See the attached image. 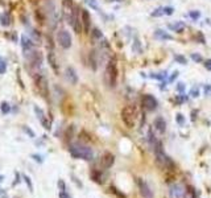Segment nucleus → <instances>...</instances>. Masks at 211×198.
<instances>
[{
  "label": "nucleus",
  "instance_id": "1",
  "mask_svg": "<svg viewBox=\"0 0 211 198\" xmlns=\"http://www.w3.org/2000/svg\"><path fill=\"white\" fill-rule=\"evenodd\" d=\"M69 152L74 158H81V160L90 161L94 158V151L88 145L82 143H73L69 145Z\"/></svg>",
  "mask_w": 211,
  "mask_h": 198
},
{
  "label": "nucleus",
  "instance_id": "2",
  "mask_svg": "<svg viewBox=\"0 0 211 198\" xmlns=\"http://www.w3.org/2000/svg\"><path fill=\"white\" fill-rule=\"evenodd\" d=\"M106 82L110 87H115L118 82V66H116V61L110 60L107 63L106 67Z\"/></svg>",
  "mask_w": 211,
  "mask_h": 198
},
{
  "label": "nucleus",
  "instance_id": "3",
  "mask_svg": "<svg viewBox=\"0 0 211 198\" xmlns=\"http://www.w3.org/2000/svg\"><path fill=\"white\" fill-rule=\"evenodd\" d=\"M121 120L123 123L128 127V128H133L136 122V110L132 106H125L121 110Z\"/></svg>",
  "mask_w": 211,
  "mask_h": 198
},
{
  "label": "nucleus",
  "instance_id": "4",
  "mask_svg": "<svg viewBox=\"0 0 211 198\" xmlns=\"http://www.w3.org/2000/svg\"><path fill=\"white\" fill-rule=\"evenodd\" d=\"M25 57H27L28 65H29L30 67H33L34 70L41 67L42 61H44V57H42V53H41V52H38V50H36V52L30 50V52L25 53Z\"/></svg>",
  "mask_w": 211,
  "mask_h": 198
},
{
  "label": "nucleus",
  "instance_id": "5",
  "mask_svg": "<svg viewBox=\"0 0 211 198\" xmlns=\"http://www.w3.org/2000/svg\"><path fill=\"white\" fill-rule=\"evenodd\" d=\"M34 83H36V88L37 91L41 94V97L48 98L49 97V86H48V81L42 74H36L34 78Z\"/></svg>",
  "mask_w": 211,
  "mask_h": 198
},
{
  "label": "nucleus",
  "instance_id": "6",
  "mask_svg": "<svg viewBox=\"0 0 211 198\" xmlns=\"http://www.w3.org/2000/svg\"><path fill=\"white\" fill-rule=\"evenodd\" d=\"M57 42L63 48V49H69L71 46V36L67 30L61 29L58 33H57Z\"/></svg>",
  "mask_w": 211,
  "mask_h": 198
},
{
  "label": "nucleus",
  "instance_id": "7",
  "mask_svg": "<svg viewBox=\"0 0 211 198\" xmlns=\"http://www.w3.org/2000/svg\"><path fill=\"white\" fill-rule=\"evenodd\" d=\"M141 103H143V107L145 108L146 111H155L156 108H157V99L153 97V95L150 94H146L141 99Z\"/></svg>",
  "mask_w": 211,
  "mask_h": 198
},
{
  "label": "nucleus",
  "instance_id": "8",
  "mask_svg": "<svg viewBox=\"0 0 211 198\" xmlns=\"http://www.w3.org/2000/svg\"><path fill=\"white\" fill-rule=\"evenodd\" d=\"M62 5H63V15H65L67 23L71 24L73 13H74V9H75V5L73 3V0H63Z\"/></svg>",
  "mask_w": 211,
  "mask_h": 198
},
{
  "label": "nucleus",
  "instance_id": "9",
  "mask_svg": "<svg viewBox=\"0 0 211 198\" xmlns=\"http://www.w3.org/2000/svg\"><path fill=\"white\" fill-rule=\"evenodd\" d=\"M137 185L140 189V194H141L144 198H153V191L150 190L149 185L146 184L143 178H137Z\"/></svg>",
  "mask_w": 211,
  "mask_h": 198
},
{
  "label": "nucleus",
  "instance_id": "10",
  "mask_svg": "<svg viewBox=\"0 0 211 198\" xmlns=\"http://www.w3.org/2000/svg\"><path fill=\"white\" fill-rule=\"evenodd\" d=\"M115 163V156L112 155V153L110 152H106L103 156L100 157V167L103 168V169H108V168H111L112 165Z\"/></svg>",
  "mask_w": 211,
  "mask_h": 198
},
{
  "label": "nucleus",
  "instance_id": "11",
  "mask_svg": "<svg viewBox=\"0 0 211 198\" xmlns=\"http://www.w3.org/2000/svg\"><path fill=\"white\" fill-rule=\"evenodd\" d=\"M71 25L75 30V33H81L83 27H82V17L78 13V9H74V13H73V19H71Z\"/></svg>",
  "mask_w": 211,
  "mask_h": 198
},
{
  "label": "nucleus",
  "instance_id": "12",
  "mask_svg": "<svg viewBox=\"0 0 211 198\" xmlns=\"http://www.w3.org/2000/svg\"><path fill=\"white\" fill-rule=\"evenodd\" d=\"M169 193L171 198H182L185 193V188L180 184H173V185H170Z\"/></svg>",
  "mask_w": 211,
  "mask_h": 198
},
{
  "label": "nucleus",
  "instance_id": "13",
  "mask_svg": "<svg viewBox=\"0 0 211 198\" xmlns=\"http://www.w3.org/2000/svg\"><path fill=\"white\" fill-rule=\"evenodd\" d=\"M81 17H82V27L85 29L86 33H88V30H90V27H91V17H90V13H88L87 9H82L81 12Z\"/></svg>",
  "mask_w": 211,
  "mask_h": 198
},
{
  "label": "nucleus",
  "instance_id": "14",
  "mask_svg": "<svg viewBox=\"0 0 211 198\" xmlns=\"http://www.w3.org/2000/svg\"><path fill=\"white\" fill-rule=\"evenodd\" d=\"M34 112H36V115H37V119L41 122V124L45 127L46 130H50V123L46 120V118H45V112H44L40 107H37V106H34Z\"/></svg>",
  "mask_w": 211,
  "mask_h": 198
},
{
  "label": "nucleus",
  "instance_id": "15",
  "mask_svg": "<svg viewBox=\"0 0 211 198\" xmlns=\"http://www.w3.org/2000/svg\"><path fill=\"white\" fill-rule=\"evenodd\" d=\"M65 78L67 82H70L71 85H75L78 82V75H76V72L73 67H67L65 70Z\"/></svg>",
  "mask_w": 211,
  "mask_h": 198
},
{
  "label": "nucleus",
  "instance_id": "16",
  "mask_svg": "<svg viewBox=\"0 0 211 198\" xmlns=\"http://www.w3.org/2000/svg\"><path fill=\"white\" fill-rule=\"evenodd\" d=\"M155 128L160 132V133H164L165 132V130H166V123H165V119L162 118V116H157L156 119H155Z\"/></svg>",
  "mask_w": 211,
  "mask_h": 198
},
{
  "label": "nucleus",
  "instance_id": "17",
  "mask_svg": "<svg viewBox=\"0 0 211 198\" xmlns=\"http://www.w3.org/2000/svg\"><path fill=\"white\" fill-rule=\"evenodd\" d=\"M21 46H23V52L28 53L32 50V48H33V41H32L30 38H28L27 36H23L21 37Z\"/></svg>",
  "mask_w": 211,
  "mask_h": 198
},
{
  "label": "nucleus",
  "instance_id": "18",
  "mask_svg": "<svg viewBox=\"0 0 211 198\" xmlns=\"http://www.w3.org/2000/svg\"><path fill=\"white\" fill-rule=\"evenodd\" d=\"M91 178L95 182H98V184L104 182V177H103V174H102V172L98 170V169H95V170L91 172Z\"/></svg>",
  "mask_w": 211,
  "mask_h": 198
},
{
  "label": "nucleus",
  "instance_id": "19",
  "mask_svg": "<svg viewBox=\"0 0 211 198\" xmlns=\"http://www.w3.org/2000/svg\"><path fill=\"white\" fill-rule=\"evenodd\" d=\"M48 62H49V65L52 66V69L54 70L55 73H58V65H57V61L54 58V54L52 52H49L48 53Z\"/></svg>",
  "mask_w": 211,
  "mask_h": 198
},
{
  "label": "nucleus",
  "instance_id": "20",
  "mask_svg": "<svg viewBox=\"0 0 211 198\" xmlns=\"http://www.w3.org/2000/svg\"><path fill=\"white\" fill-rule=\"evenodd\" d=\"M182 198H197V194H195V190L193 186H187L185 189V193H183V197Z\"/></svg>",
  "mask_w": 211,
  "mask_h": 198
},
{
  "label": "nucleus",
  "instance_id": "21",
  "mask_svg": "<svg viewBox=\"0 0 211 198\" xmlns=\"http://www.w3.org/2000/svg\"><path fill=\"white\" fill-rule=\"evenodd\" d=\"M91 37H92V40H100L103 37V35H102V32L98 28H94L91 32Z\"/></svg>",
  "mask_w": 211,
  "mask_h": 198
},
{
  "label": "nucleus",
  "instance_id": "22",
  "mask_svg": "<svg viewBox=\"0 0 211 198\" xmlns=\"http://www.w3.org/2000/svg\"><path fill=\"white\" fill-rule=\"evenodd\" d=\"M0 110H2V114L7 115L11 111V107H9V104L7 103V102H2V104H0Z\"/></svg>",
  "mask_w": 211,
  "mask_h": 198
},
{
  "label": "nucleus",
  "instance_id": "23",
  "mask_svg": "<svg viewBox=\"0 0 211 198\" xmlns=\"http://www.w3.org/2000/svg\"><path fill=\"white\" fill-rule=\"evenodd\" d=\"M170 28L174 29V30H177L178 33H181V32L183 30V28H185V24H183V23H176V24H173V25H170Z\"/></svg>",
  "mask_w": 211,
  "mask_h": 198
},
{
  "label": "nucleus",
  "instance_id": "24",
  "mask_svg": "<svg viewBox=\"0 0 211 198\" xmlns=\"http://www.w3.org/2000/svg\"><path fill=\"white\" fill-rule=\"evenodd\" d=\"M9 24H11V16L8 13H3V16H2V25H4V27H8Z\"/></svg>",
  "mask_w": 211,
  "mask_h": 198
},
{
  "label": "nucleus",
  "instance_id": "25",
  "mask_svg": "<svg viewBox=\"0 0 211 198\" xmlns=\"http://www.w3.org/2000/svg\"><path fill=\"white\" fill-rule=\"evenodd\" d=\"M5 70H7V62H5L4 58L0 57V74H4Z\"/></svg>",
  "mask_w": 211,
  "mask_h": 198
},
{
  "label": "nucleus",
  "instance_id": "26",
  "mask_svg": "<svg viewBox=\"0 0 211 198\" xmlns=\"http://www.w3.org/2000/svg\"><path fill=\"white\" fill-rule=\"evenodd\" d=\"M23 180L25 181V184L28 185V188L30 191H33V185H32V181H30V178L27 176V174H23Z\"/></svg>",
  "mask_w": 211,
  "mask_h": 198
},
{
  "label": "nucleus",
  "instance_id": "27",
  "mask_svg": "<svg viewBox=\"0 0 211 198\" xmlns=\"http://www.w3.org/2000/svg\"><path fill=\"white\" fill-rule=\"evenodd\" d=\"M156 36L157 37H161V38H166V40H171V36H169V35H166V33H164L162 30H156Z\"/></svg>",
  "mask_w": 211,
  "mask_h": 198
},
{
  "label": "nucleus",
  "instance_id": "28",
  "mask_svg": "<svg viewBox=\"0 0 211 198\" xmlns=\"http://www.w3.org/2000/svg\"><path fill=\"white\" fill-rule=\"evenodd\" d=\"M174 58H176V61H178L181 63V65H186L187 63V60L185 58V57H182V56H180V54H177V56H174Z\"/></svg>",
  "mask_w": 211,
  "mask_h": 198
},
{
  "label": "nucleus",
  "instance_id": "29",
  "mask_svg": "<svg viewBox=\"0 0 211 198\" xmlns=\"http://www.w3.org/2000/svg\"><path fill=\"white\" fill-rule=\"evenodd\" d=\"M190 95H191L193 98H197L198 95H199V90H198V87H193V88H191Z\"/></svg>",
  "mask_w": 211,
  "mask_h": 198
},
{
  "label": "nucleus",
  "instance_id": "30",
  "mask_svg": "<svg viewBox=\"0 0 211 198\" xmlns=\"http://www.w3.org/2000/svg\"><path fill=\"white\" fill-rule=\"evenodd\" d=\"M87 2V4L90 5V7H92L94 9H98V4H97V2L95 0H86Z\"/></svg>",
  "mask_w": 211,
  "mask_h": 198
},
{
  "label": "nucleus",
  "instance_id": "31",
  "mask_svg": "<svg viewBox=\"0 0 211 198\" xmlns=\"http://www.w3.org/2000/svg\"><path fill=\"white\" fill-rule=\"evenodd\" d=\"M60 198H70V195L67 194V190H60Z\"/></svg>",
  "mask_w": 211,
  "mask_h": 198
},
{
  "label": "nucleus",
  "instance_id": "32",
  "mask_svg": "<svg viewBox=\"0 0 211 198\" xmlns=\"http://www.w3.org/2000/svg\"><path fill=\"white\" fill-rule=\"evenodd\" d=\"M191 58H193L194 61H197V62H202L203 61V58L199 54H191Z\"/></svg>",
  "mask_w": 211,
  "mask_h": 198
},
{
  "label": "nucleus",
  "instance_id": "33",
  "mask_svg": "<svg viewBox=\"0 0 211 198\" xmlns=\"http://www.w3.org/2000/svg\"><path fill=\"white\" fill-rule=\"evenodd\" d=\"M24 131H25V132H27V133H28V135H29L30 137H34V133H33V132H32V131L29 130V127H27V126H24Z\"/></svg>",
  "mask_w": 211,
  "mask_h": 198
},
{
  "label": "nucleus",
  "instance_id": "34",
  "mask_svg": "<svg viewBox=\"0 0 211 198\" xmlns=\"http://www.w3.org/2000/svg\"><path fill=\"white\" fill-rule=\"evenodd\" d=\"M164 13L165 15H171V13H173V8H170V7L164 8Z\"/></svg>",
  "mask_w": 211,
  "mask_h": 198
},
{
  "label": "nucleus",
  "instance_id": "35",
  "mask_svg": "<svg viewBox=\"0 0 211 198\" xmlns=\"http://www.w3.org/2000/svg\"><path fill=\"white\" fill-rule=\"evenodd\" d=\"M0 198H8L7 191H5L4 189H0Z\"/></svg>",
  "mask_w": 211,
  "mask_h": 198
},
{
  "label": "nucleus",
  "instance_id": "36",
  "mask_svg": "<svg viewBox=\"0 0 211 198\" xmlns=\"http://www.w3.org/2000/svg\"><path fill=\"white\" fill-rule=\"evenodd\" d=\"M177 122H178V123H180L181 126L183 124V116H182V115H181V114H178V115H177Z\"/></svg>",
  "mask_w": 211,
  "mask_h": 198
},
{
  "label": "nucleus",
  "instance_id": "37",
  "mask_svg": "<svg viewBox=\"0 0 211 198\" xmlns=\"http://www.w3.org/2000/svg\"><path fill=\"white\" fill-rule=\"evenodd\" d=\"M204 67H206L207 70H211V60H207L206 62H204Z\"/></svg>",
  "mask_w": 211,
  "mask_h": 198
},
{
  "label": "nucleus",
  "instance_id": "38",
  "mask_svg": "<svg viewBox=\"0 0 211 198\" xmlns=\"http://www.w3.org/2000/svg\"><path fill=\"white\" fill-rule=\"evenodd\" d=\"M190 16L193 17V19H198V17H199V12H191Z\"/></svg>",
  "mask_w": 211,
  "mask_h": 198
},
{
  "label": "nucleus",
  "instance_id": "39",
  "mask_svg": "<svg viewBox=\"0 0 211 198\" xmlns=\"http://www.w3.org/2000/svg\"><path fill=\"white\" fill-rule=\"evenodd\" d=\"M204 93H206V95L211 94V86H206V87H204Z\"/></svg>",
  "mask_w": 211,
  "mask_h": 198
},
{
  "label": "nucleus",
  "instance_id": "40",
  "mask_svg": "<svg viewBox=\"0 0 211 198\" xmlns=\"http://www.w3.org/2000/svg\"><path fill=\"white\" fill-rule=\"evenodd\" d=\"M33 158H36V160H37L38 163H42V160H41V156H38V155H33Z\"/></svg>",
  "mask_w": 211,
  "mask_h": 198
},
{
  "label": "nucleus",
  "instance_id": "41",
  "mask_svg": "<svg viewBox=\"0 0 211 198\" xmlns=\"http://www.w3.org/2000/svg\"><path fill=\"white\" fill-rule=\"evenodd\" d=\"M2 181H4V176H3V174H0V182H2Z\"/></svg>",
  "mask_w": 211,
  "mask_h": 198
}]
</instances>
